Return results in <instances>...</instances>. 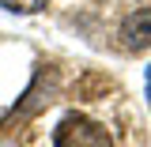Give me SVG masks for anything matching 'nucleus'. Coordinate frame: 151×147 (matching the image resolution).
I'll list each match as a JSON object with an SVG mask.
<instances>
[{
    "instance_id": "nucleus-1",
    "label": "nucleus",
    "mask_w": 151,
    "mask_h": 147,
    "mask_svg": "<svg viewBox=\"0 0 151 147\" xmlns=\"http://www.w3.org/2000/svg\"><path fill=\"white\" fill-rule=\"evenodd\" d=\"M53 147H113V136L106 132V125L72 113L53 128Z\"/></svg>"
},
{
    "instance_id": "nucleus-3",
    "label": "nucleus",
    "mask_w": 151,
    "mask_h": 147,
    "mask_svg": "<svg viewBox=\"0 0 151 147\" xmlns=\"http://www.w3.org/2000/svg\"><path fill=\"white\" fill-rule=\"evenodd\" d=\"M0 8L12 11V15H34L45 8V0H0Z\"/></svg>"
},
{
    "instance_id": "nucleus-2",
    "label": "nucleus",
    "mask_w": 151,
    "mask_h": 147,
    "mask_svg": "<svg viewBox=\"0 0 151 147\" xmlns=\"http://www.w3.org/2000/svg\"><path fill=\"white\" fill-rule=\"evenodd\" d=\"M121 42H125V49H136V53L151 49V4H144L121 19Z\"/></svg>"
},
{
    "instance_id": "nucleus-4",
    "label": "nucleus",
    "mask_w": 151,
    "mask_h": 147,
    "mask_svg": "<svg viewBox=\"0 0 151 147\" xmlns=\"http://www.w3.org/2000/svg\"><path fill=\"white\" fill-rule=\"evenodd\" d=\"M144 87H147V106H151V64H147V72H144Z\"/></svg>"
}]
</instances>
